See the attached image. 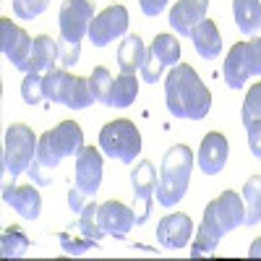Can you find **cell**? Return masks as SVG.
<instances>
[{
  "label": "cell",
  "mask_w": 261,
  "mask_h": 261,
  "mask_svg": "<svg viewBox=\"0 0 261 261\" xmlns=\"http://www.w3.org/2000/svg\"><path fill=\"white\" fill-rule=\"evenodd\" d=\"M149 50H154V55L165 65H178V60H180V42L175 34H157Z\"/></svg>",
  "instance_id": "cell-28"
},
{
  "label": "cell",
  "mask_w": 261,
  "mask_h": 261,
  "mask_svg": "<svg viewBox=\"0 0 261 261\" xmlns=\"http://www.w3.org/2000/svg\"><path fill=\"white\" fill-rule=\"evenodd\" d=\"M246 225V204L241 199V193L235 191H222L217 199H212L204 209L201 217V225H199V235L193 241L191 256L199 258V256H209L220 241L235 227Z\"/></svg>",
  "instance_id": "cell-2"
},
{
  "label": "cell",
  "mask_w": 261,
  "mask_h": 261,
  "mask_svg": "<svg viewBox=\"0 0 261 261\" xmlns=\"http://www.w3.org/2000/svg\"><path fill=\"white\" fill-rule=\"evenodd\" d=\"M248 134V149L256 160H261V120H253L251 125H246Z\"/></svg>",
  "instance_id": "cell-36"
},
{
  "label": "cell",
  "mask_w": 261,
  "mask_h": 261,
  "mask_svg": "<svg viewBox=\"0 0 261 261\" xmlns=\"http://www.w3.org/2000/svg\"><path fill=\"white\" fill-rule=\"evenodd\" d=\"M144 55H146L144 39L139 34L125 37L120 42V47H118V68H120V73H136V71H141Z\"/></svg>",
  "instance_id": "cell-21"
},
{
  "label": "cell",
  "mask_w": 261,
  "mask_h": 261,
  "mask_svg": "<svg viewBox=\"0 0 261 261\" xmlns=\"http://www.w3.org/2000/svg\"><path fill=\"white\" fill-rule=\"evenodd\" d=\"M139 97V81L136 73H120L113 81V92H110V107H130Z\"/></svg>",
  "instance_id": "cell-23"
},
{
  "label": "cell",
  "mask_w": 261,
  "mask_h": 261,
  "mask_svg": "<svg viewBox=\"0 0 261 261\" xmlns=\"http://www.w3.org/2000/svg\"><path fill=\"white\" fill-rule=\"evenodd\" d=\"M92 18H94V0H63L58 16L60 39L81 47L84 37H89Z\"/></svg>",
  "instance_id": "cell-8"
},
{
  "label": "cell",
  "mask_w": 261,
  "mask_h": 261,
  "mask_svg": "<svg viewBox=\"0 0 261 261\" xmlns=\"http://www.w3.org/2000/svg\"><path fill=\"white\" fill-rule=\"evenodd\" d=\"M65 73H68L65 68H53V71H47L45 76H42V86H45V99L58 102V97H60V84H63Z\"/></svg>",
  "instance_id": "cell-34"
},
{
  "label": "cell",
  "mask_w": 261,
  "mask_h": 261,
  "mask_svg": "<svg viewBox=\"0 0 261 261\" xmlns=\"http://www.w3.org/2000/svg\"><path fill=\"white\" fill-rule=\"evenodd\" d=\"M232 16L241 34H256L261 27V0H232Z\"/></svg>",
  "instance_id": "cell-22"
},
{
  "label": "cell",
  "mask_w": 261,
  "mask_h": 261,
  "mask_svg": "<svg viewBox=\"0 0 261 261\" xmlns=\"http://www.w3.org/2000/svg\"><path fill=\"white\" fill-rule=\"evenodd\" d=\"M84 130L76 120H63L53 130H45L37 144V160L47 167H58L65 157H79L84 149Z\"/></svg>",
  "instance_id": "cell-4"
},
{
  "label": "cell",
  "mask_w": 261,
  "mask_h": 261,
  "mask_svg": "<svg viewBox=\"0 0 261 261\" xmlns=\"http://www.w3.org/2000/svg\"><path fill=\"white\" fill-rule=\"evenodd\" d=\"M58 60H60V45H58V39H53L50 34H39V37H34L32 55H29V63H27V73L34 71V73L45 76L47 71L55 68Z\"/></svg>",
  "instance_id": "cell-18"
},
{
  "label": "cell",
  "mask_w": 261,
  "mask_h": 261,
  "mask_svg": "<svg viewBox=\"0 0 261 261\" xmlns=\"http://www.w3.org/2000/svg\"><path fill=\"white\" fill-rule=\"evenodd\" d=\"M37 144L39 139L34 136V130L24 123H13L6 130V146H3V167L13 178H18L21 172H29L34 157H37Z\"/></svg>",
  "instance_id": "cell-6"
},
{
  "label": "cell",
  "mask_w": 261,
  "mask_h": 261,
  "mask_svg": "<svg viewBox=\"0 0 261 261\" xmlns=\"http://www.w3.org/2000/svg\"><path fill=\"white\" fill-rule=\"evenodd\" d=\"M222 73L230 89H243L248 79L261 76V37L251 42H235L225 58Z\"/></svg>",
  "instance_id": "cell-7"
},
{
  "label": "cell",
  "mask_w": 261,
  "mask_h": 261,
  "mask_svg": "<svg viewBox=\"0 0 261 261\" xmlns=\"http://www.w3.org/2000/svg\"><path fill=\"white\" fill-rule=\"evenodd\" d=\"M58 241H60V248L68 253V256H84L92 246H97L94 241L84 238V235L79 232L76 225H71V232H60V235H58Z\"/></svg>",
  "instance_id": "cell-29"
},
{
  "label": "cell",
  "mask_w": 261,
  "mask_h": 261,
  "mask_svg": "<svg viewBox=\"0 0 261 261\" xmlns=\"http://www.w3.org/2000/svg\"><path fill=\"white\" fill-rule=\"evenodd\" d=\"M209 0H175L170 8V27L178 37H191L193 29L206 18Z\"/></svg>",
  "instance_id": "cell-15"
},
{
  "label": "cell",
  "mask_w": 261,
  "mask_h": 261,
  "mask_svg": "<svg viewBox=\"0 0 261 261\" xmlns=\"http://www.w3.org/2000/svg\"><path fill=\"white\" fill-rule=\"evenodd\" d=\"M193 151L186 144H175L165 151L160 165V183H157V204L165 209L178 206L188 191L191 172H193Z\"/></svg>",
  "instance_id": "cell-3"
},
{
  "label": "cell",
  "mask_w": 261,
  "mask_h": 261,
  "mask_svg": "<svg viewBox=\"0 0 261 261\" xmlns=\"http://www.w3.org/2000/svg\"><path fill=\"white\" fill-rule=\"evenodd\" d=\"M102 151L97 146H84L81 154L76 157V170H73V186L84 196H94L102 186Z\"/></svg>",
  "instance_id": "cell-12"
},
{
  "label": "cell",
  "mask_w": 261,
  "mask_h": 261,
  "mask_svg": "<svg viewBox=\"0 0 261 261\" xmlns=\"http://www.w3.org/2000/svg\"><path fill=\"white\" fill-rule=\"evenodd\" d=\"M53 167H47V165H42L37 157H34V162H32V167H29V175H32V180L37 183V186H50L53 183Z\"/></svg>",
  "instance_id": "cell-35"
},
{
  "label": "cell",
  "mask_w": 261,
  "mask_h": 261,
  "mask_svg": "<svg viewBox=\"0 0 261 261\" xmlns=\"http://www.w3.org/2000/svg\"><path fill=\"white\" fill-rule=\"evenodd\" d=\"M47 6H50V0H13V13L24 21H32L39 13H45Z\"/></svg>",
  "instance_id": "cell-33"
},
{
  "label": "cell",
  "mask_w": 261,
  "mask_h": 261,
  "mask_svg": "<svg viewBox=\"0 0 261 261\" xmlns=\"http://www.w3.org/2000/svg\"><path fill=\"white\" fill-rule=\"evenodd\" d=\"M227 157H230L227 136L220 130H209L199 146V170L204 175H220L227 165Z\"/></svg>",
  "instance_id": "cell-13"
},
{
  "label": "cell",
  "mask_w": 261,
  "mask_h": 261,
  "mask_svg": "<svg viewBox=\"0 0 261 261\" xmlns=\"http://www.w3.org/2000/svg\"><path fill=\"white\" fill-rule=\"evenodd\" d=\"M99 225H102L105 235L123 241V238L136 227L134 206H125L123 201H105L99 206Z\"/></svg>",
  "instance_id": "cell-16"
},
{
  "label": "cell",
  "mask_w": 261,
  "mask_h": 261,
  "mask_svg": "<svg viewBox=\"0 0 261 261\" xmlns=\"http://www.w3.org/2000/svg\"><path fill=\"white\" fill-rule=\"evenodd\" d=\"M165 105L178 120H204L212 110V92L188 63H178L165 79Z\"/></svg>",
  "instance_id": "cell-1"
},
{
  "label": "cell",
  "mask_w": 261,
  "mask_h": 261,
  "mask_svg": "<svg viewBox=\"0 0 261 261\" xmlns=\"http://www.w3.org/2000/svg\"><path fill=\"white\" fill-rule=\"evenodd\" d=\"M76 227H79V232H81L84 238H89V241L99 243L102 238H105V230H102V225H99V206H97V204H86V206L81 209V214H79Z\"/></svg>",
  "instance_id": "cell-26"
},
{
  "label": "cell",
  "mask_w": 261,
  "mask_h": 261,
  "mask_svg": "<svg viewBox=\"0 0 261 261\" xmlns=\"http://www.w3.org/2000/svg\"><path fill=\"white\" fill-rule=\"evenodd\" d=\"M113 81H115V79L110 76V71H107L105 65H97V68L92 71V76H89V92H92L94 102H99V105H107V107H110Z\"/></svg>",
  "instance_id": "cell-27"
},
{
  "label": "cell",
  "mask_w": 261,
  "mask_h": 261,
  "mask_svg": "<svg viewBox=\"0 0 261 261\" xmlns=\"http://www.w3.org/2000/svg\"><path fill=\"white\" fill-rule=\"evenodd\" d=\"M3 201L24 220H37L42 209V196L34 186H13L8 183L3 188Z\"/></svg>",
  "instance_id": "cell-17"
},
{
  "label": "cell",
  "mask_w": 261,
  "mask_h": 261,
  "mask_svg": "<svg viewBox=\"0 0 261 261\" xmlns=\"http://www.w3.org/2000/svg\"><path fill=\"white\" fill-rule=\"evenodd\" d=\"M125 32H128V8L125 6H110L92 18L89 42L94 47H105V45H110V42H115L118 37H123Z\"/></svg>",
  "instance_id": "cell-11"
},
{
  "label": "cell",
  "mask_w": 261,
  "mask_h": 261,
  "mask_svg": "<svg viewBox=\"0 0 261 261\" xmlns=\"http://www.w3.org/2000/svg\"><path fill=\"white\" fill-rule=\"evenodd\" d=\"M191 232H193V220L183 212H172L167 217H162L160 225H157V241L162 248L167 251H178L186 248L191 241Z\"/></svg>",
  "instance_id": "cell-14"
},
{
  "label": "cell",
  "mask_w": 261,
  "mask_h": 261,
  "mask_svg": "<svg viewBox=\"0 0 261 261\" xmlns=\"http://www.w3.org/2000/svg\"><path fill=\"white\" fill-rule=\"evenodd\" d=\"M243 204H246V225L261 222V175H251L243 183Z\"/></svg>",
  "instance_id": "cell-25"
},
{
  "label": "cell",
  "mask_w": 261,
  "mask_h": 261,
  "mask_svg": "<svg viewBox=\"0 0 261 261\" xmlns=\"http://www.w3.org/2000/svg\"><path fill=\"white\" fill-rule=\"evenodd\" d=\"M241 120H243V125H251L253 120H261V81L258 84H251V89L246 92Z\"/></svg>",
  "instance_id": "cell-30"
},
{
  "label": "cell",
  "mask_w": 261,
  "mask_h": 261,
  "mask_svg": "<svg viewBox=\"0 0 261 261\" xmlns=\"http://www.w3.org/2000/svg\"><path fill=\"white\" fill-rule=\"evenodd\" d=\"M191 42H193L196 53H199L204 60H214L222 53V37H220V29H217V24L212 18H204L201 24L193 29Z\"/></svg>",
  "instance_id": "cell-20"
},
{
  "label": "cell",
  "mask_w": 261,
  "mask_h": 261,
  "mask_svg": "<svg viewBox=\"0 0 261 261\" xmlns=\"http://www.w3.org/2000/svg\"><path fill=\"white\" fill-rule=\"evenodd\" d=\"M248 256H251V258H261V238H256V241L251 243V248H248Z\"/></svg>",
  "instance_id": "cell-39"
},
{
  "label": "cell",
  "mask_w": 261,
  "mask_h": 261,
  "mask_svg": "<svg viewBox=\"0 0 261 261\" xmlns=\"http://www.w3.org/2000/svg\"><path fill=\"white\" fill-rule=\"evenodd\" d=\"M58 102L68 110H84L94 102L92 92H89V79H81V76H71L65 73L63 84H60V97Z\"/></svg>",
  "instance_id": "cell-19"
},
{
  "label": "cell",
  "mask_w": 261,
  "mask_h": 261,
  "mask_svg": "<svg viewBox=\"0 0 261 261\" xmlns=\"http://www.w3.org/2000/svg\"><path fill=\"white\" fill-rule=\"evenodd\" d=\"M167 68V65L154 55V50H146V55H144V63H141V79L146 81V84H157L160 79H162V71Z\"/></svg>",
  "instance_id": "cell-32"
},
{
  "label": "cell",
  "mask_w": 261,
  "mask_h": 261,
  "mask_svg": "<svg viewBox=\"0 0 261 261\" xmlns=\"http://www.w3.org/2000/svg\"><path fill=\"white\" fill-rule=\"evenodd\" d=\"M157 170L149 160L136 162V167L130 170V186H134V214L136 225H144L151 214V201L157 196Z\"/></svg>",
  "instance_id": "cell-9"
},
{
  "label": "cell",
  "mask_w": 261,
  "mask_h": 261,
  "mask_svg": "<svg viewBox=\"0 0 261 261\" xmlns=\"http://www.w3.org/2000/svg\"><path fill=\"white\" fill-rule=\"evenodd\" d=\"M32 45L34 39L21 29L18 24H13L11 18H0V50H3L6 60L13 68L27 73V63L32 55Z\"/></svg>",
  "instance_id": "cell-10"
},
{
  "label": "cell",
  "mask_w": 261,
  "mask_h": 261,
  "mask_svg": "<svg viewBox=\"0 0 261 261\" xmlns=\"http://www.w3.org/2000/svg\"><path fill=\"white\" fill-rule=\"evenodd\" d=\"M99 146H102V154L113 157L123 165H134L141 151V134L136 123L120 118V120L107 123L99 130Z\"/></svg>",
  "instance_id": "cell-5"
},
{
  "label": "cell",
  "mask_w": 261,
  "mask_h": 261,
  "mask_svg": "<svg viewBox=\"0 0 261 261\" xmlns=\"http://www.w3.org/2000/svg\"><path fill=\"white\" fill-rule=\"evenodd\" d=\"M29 251V238L27 232L11 225L3 230V235H0V256L3 258H21V256H27Z\"/></svg>",
  "instance_id": "cell-24"
},
{
  "label": "cell",
  "mask_w": 261,
  "mask_h": 261,
  "mask_svg": "<svg viewBox=\"0 0 261 261\" xmlns=\"http://www.w3.org/2000/svg\"><path fill=\"white\" fill-rule=\"evenodd\" d=\"M21 97H24L27 105H39L45 99V86H42V73L29 71L21 81Z\"/></svg>",
  "instance_id": "cell-31"
},
{
  "label": "cell",
  "mask_w": 261,
  "mask_h": 261,
  "mask_svg": "<svg viewBox=\"0 0 261 261\" xmlns=\"http://www.w3.org/2000/svg\"><path fill=\"white\" fill-rule=\"evenodd\" d=\"M86 199H89V196H84V193L73 186V188L68 191V204H71V212H73V214H81V209L86 206Z\"/></svg>",
  "instance_id": "cell-38"
},
{
  "label": "cell",
  "mask_w": 261,
  "mask_h": 261,
  "mask_svg": "<svg viewBox=\"0 0 261 261\" xmlns=\"http://www.w3.org/2000/svg\"><path fill=\"white\" fill-rule=\"evenodd\" d=\"M170 0H139V6H141V13L149 16V18H157L165 8H167Z\"/></svg>",
  "instance_id": "cell-37"
}]
</instances>
